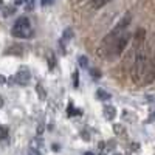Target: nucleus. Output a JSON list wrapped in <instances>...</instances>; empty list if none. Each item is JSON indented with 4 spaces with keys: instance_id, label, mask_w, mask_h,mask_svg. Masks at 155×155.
<instances>
[{
    "instance_id": "1",
    "label": "nucleus",
    "mask_w": 155,
    "mask_h": 155,
    "mask_svg": "<svg viewBox=\"0 0 155 155\" xmlns=\"http://www.w3.org/2000/svg\"><path fill=\"white\" fill-rule=\"evenodd\" d=\"M11 34L14 37H19V39H28L33 34L31 23H30L28 17H19L11 30Z\"/></svg>"
},
{
    "instance_id": "2",
    "label": "nucleus",
    "mask_w": 155,
    "mask_h": 155,
    "mask_svg": "<svg viewBox=\"0 0 155 155\" xmlns=\"http://www.w3.org/2000/svg\"><path fill=\"white\" fill-rule=\"evenodd\" d=\"M129 39H130V36H129L127 33L121 34L118 39H115V41L112 42V45L109 47V50H107V53L110 54V58H116V56H120L123 53L124 48L129 44Z\"/></svg>"
},
{
    "instance_id": "3",
    "label": "nucleus",
    "mask_w": 155,
    "mask_h": 155,
    "mask_svg": "<svg viewBox=\"0 0 155 155\" xmlns=\"http://www.w3.org/2000/svg\"><path fill=\"white\" fill-rule=\"evenodd\" d=\"M30 79H31V74H30L28 68H20L14 76V82L19 85H27L30 82Z\"/></svg>"
},
{
    "instance_id": "4",
    "label": "nucleus",
    "mask_w": 155,
    "mask_h": 155,
    "mask_svg": "<svg viewBox=\"0 0 155 155\" xmlns=\"http://www.w3.org/2000/svg\"><path fill=\"white\" fill-rule=\"evenodd\" d=\"M144 84H150L155 81V54L152 58V61L147 62V67H146V73H144Z\"/></svg>"
},
{
    "instance_id": "5",
    "label": "nucleus",
    "mask_w": 155,
    "mask_h": 155,
    "mask_svg": "<svg viewBox=\"0 0 155 155\" xmlns=\"http://www.w3.org/2000/svg\"><path fill=\"white\" fill-rule=\"evenodd\" d=\"M104 116H106V120H113L115 116H116V109L113 106H104Z\"/></svg>"
},
{
    "instance_id": "6",
    "label": "nucleus",
    "mask_w": 155,
    "mask_h": 155,
    "mask_svg": "<svg viewBox=\"0 0 155 155\" xmlns=\"http://www.w3.org/2000/svg\"><path fill=\"white\" fill-rule=\"evenodd\" d=\"M112 0H90V6L92 8H95V9H98V8H102L104 5H107V3H110Z\"/></svg>"
},
{
    "instance_id": "7",
    "label": "nucleus",
    "mask_w": 155,
    "mask_h": 155,
    "mask_svg": "<svg viewBox=\"0 0 155 155\" xmlns=\"http://www.w3.org/2000/svg\"><path fill=\"white\" fill-rule=\"evenodd\" d=\"M96 98L98 99H104V101H107V99H110V93H107V92H104V90H98L96 92Z\"/></svg>"
},
{
    "instance_id": "8",
    "label": "nucleus",
    "mask_w": 155,
    "mask_h": 155,
    "mask_svg": "<svg viewBox=\"0 0 155 155\" xmlns=\"http://www.w3.org/2000/svg\"><path fill=\"white\" fill-rule=\"evenodd\" d=\"M67 112H68V116H76V115L79 116V115L82 113L81 110H76V109L73 107V102H70V104H68V110H67Z\"/></svg>"
},
{
    "instance_id": "9",
    "label": "nucleus",
    "mask_w": 155,
    "mask_h": 155,
    "mask_svg": "<svg viewBox=\"0 0 155 155\" xmlns=\"http://www.w3.org/2000/svg\"><path fill=\"white\" fill-rule=\"evenodd\" d=\"M36 90H37V95H39V98H42V99H45V90H44V87L41 85V84H37L36 85Z\"/></svg>"
},
{
    "instance_id": "10",
    "label": "nucleus",
    "mask_w": 155,
    "mask_h": 155,
    "mask_svg": "<svg viewBox=\"0 0 155 155\" xmlns=\"http://www.w3.org/2000/svg\"><path fill=\"white\" fill-rule=\"evenodd\" d=\"M113 132L118 134V135H123V134H124V127H123L121 124H115V126H113Z\"/></svg>"
},
{
    "instance_id": "11",
    "label": "nucleus",
    "mask_w": 155,
    "mask_h": 155,
    "mask_svg": "<svg viewBox=\"0 0 155 155\" xmlns=\"http://www.w3.org/2000/svg\"><path fill=\"white\" fill-rule=\"evenodd\" d=\"M8 137V129L5 126H0V140H3Z\"/></svg>"
},
{
    "instance_id": "12",
    "label": "nucleus",
    "mask_w": 155,
    "mask_h": 155,
    "mask_svg": "<svg viewBox=\"0 0 155 155\" xmlns=\"http://www.w3.org/2000/svg\"><path fill=\"white\" fill-rule=\"evenodd\" d=\"M34 8V0H25V9L31 11Z\"/></svg>"
},
{
    "instance_id": "13",
    "label": "nucleus",
    "mask_w": 155,
    "mask_h": 155,
    "mask_svg": "<svg viewBox=\"0 0 155 155\" xmlns=\"http://www.w3.org/2000/svg\"><path fill=\"white\" fill-rule=\"evenodd\" d=\"M79 65H81L82 68H87L88 61H87V58H85V56H79Z\"/></svg>"
},
{
    "instance_id": "14",
    "label": "nucleus",
    "mask_w": 155,
    "mask_h": 155,
    "mask_svg": "<svg viewBox=\"0 0 155 155\" xmlns=\"http://www.w3.org/2000/svg\"><path fill=\"white\" fill-rule=\"evenodd\" d=\"M90 74H92L95 79H99V78H101V71L96 70V68H90Z\"/></svg>"
},
{
    "instance_id": "15",
    "label": "nucleus",
    "mask_w": 155,
    "mask_h": 155,
    "mask_svg": "<svg viewBox=\"0 0 155 155\" xmlns=\"http://www.w3.org/2000/svg\"><path fill=\"white\" fill-rule=\"evenodd\" d=\"M78 85H79V74L73 73V87H78Z\"/></svg>"
},
{
    "instance_id": "16",
    "label": "nucleus",
    "mask_w": 155,
    "mask_h": 155,
    "mask_svg": "<svg viewBox=\"0 0 155 155\" xmlns=\"http://www.w3.org/2000/svg\"><path fill=\"white\" fill-rule=\"evenodd\" d=\"M73 36V31L71 30H67L65 33H64V41H67V39H70Z\"/></svg>"
},
{
    "instance_id": "17",
    "label": "nucleus",
    "mask_w": 155,
    "mask_h": 155,
    "mask_svg": "<svg viewBox=\"0 0 155 155\" xmlns=\"http://www.w3.org/2000/svg\"><path fill=\"white\" fill-rule=\"evenodd\" d=\"M28 155H42V153L39 152L37 149H30V150H28Z\"/></svg>"
},
{
    "instance_id": "18",
    "label": "nucleus",
    "mask_w": 155,
    "mask_h": 155,
    "mask_svg": "<svg viewBox=\"0 0 155 155\" xmlns=\"http://www.w3.org/2000/svg\"><path fill=\"white\" fill-rule=\"evenodd\" d=\"M6 82V79H5V76H2L0 74V84H5Z\"/></svg>"
},
{
    "instance_id": "19",
    "label": "nucleus",
    "mask_w": 155,
    "mask_h": 155,
    "mask_svg": "<svg viewBox=\"0 0 155 155\" xmlns=\"http://www.w3.org/2000/svg\"><path fill=\"white\" fill-rule=\"evenodd\" d=\"M11 12H12V8H8V9L5 11V16H9V14H11Z\"/></svg>"
},
{
    "instance_id": "20",
    "label": "nucleus",
    "mask_w": 155,
    "mask_h": 155,
    "mask_svg": "<svg viewBox=\"0 0 155 155\" xmlns=\"http://www.w3.org/2000/svg\"><path fill=\"white\" fill-rule=\"evenodd\" d=\"M50 3H53V0H44L42 5H50Z\"/></svg>"
},
{
    "instance_id": "21",
    "label": "nucleus",
    "mask_w": 155,
    "mask_h": 155,
    "mask_svg": "<svg viewBox=\"0 0 155 155\" xmlns=\"http://www.w3.org/2000/svg\"><path fill=\"white\" fill-rule=\"evenodd\" d=\"M23 2H25V0H16V6H17V5H22Z\"/></svg>"
},
{
    "instance_id": "22",
    "label": "nucleus",
    "mask_w": 155,
    "mask_h": 155,
    "mask_svg": "<svg viewBox=\"0 0 155 155\" xmlns=\"http://www.w3.org/2000/svg\"><path fill=\"white\" fill-rule=\"evenodd\" d=\"M3 107V98H0V109Z\"/></svg>"
},
{
    "instance_id": "23",
    "label": "nucleus",
    "mask_w": 155,
    "mask_h": 155,
    "mask_svg": "<svg viewBox=\"0 0 155 155\" xmlns=\"http://www.w3.org/2000/svg\"><path fill=\"white\" fill-rule=\"evenodd\" d=\"M3 6V0H0V8H2Z\"/></svg>"
},
{
    "instance_id": "24",
    "label": "nucleus",
    "mask_w": 155,
    "mask_h": 155,
    "mask_svg": "<svg viewBox=\"0 0 155 155\" xmlns=\"http://www.w3.org/2000/svg\"><path fill=\"white\" fill-rule=\"evenodd\" d=\"M101 155H106V153H101Z\"/></svg>"
}]
</instances>
